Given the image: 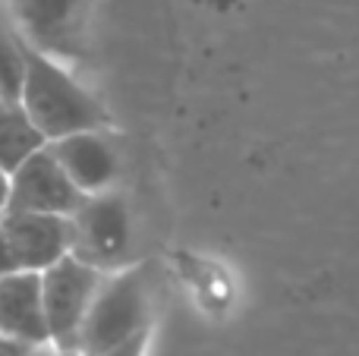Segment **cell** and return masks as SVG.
I'll return each mask as SVG.
<instances>
[{"label": "cell", "mask_w": 359, "mask_h": 356, "mask_svg": "<svg viewBox=\"0 0 359 356\" xmlns=\"http://www.w3.org/2000/svg\"><path fill=\"white\" fill-rule=\"evenodd\" d=\"M19 101L48 142L111 123L104 104L63 67V60L29 48V67Z\"/></svg>", "instance_id": "cell-1"}, {"label": "cell", "mask_w": 359, "mask_h": 356, "mask_svg": "<svg viewBox=\"0 0 359 356\" xmlns=\"http://www.w3.org/2000/svg\"><path fill=\"white\" fill-rule=\"evenodd\" d=\"M57 161L63 164L67 177L79 186L82 196L107 193L120 174V158L114 151L111 139L101 130H82L73 136H63L48 142Z\"/></svg>", "instance_id": "cell-8"}, {"label": "cell", "mask_w": 359, "mask_h": 356, "mask_svg": "<svg viewBox=\"0 0 359 356\" xmlns=\"http://www.w3.org/2000/svg\"><path fill=\"white\" fill-rule=\"evenodd\" d=\"M44 145H48V139L32 123L22 101L0 95V167L13 174L25 158H32Z\"/></svg>", "instance_id": "cell-10"}, {"label": "cell", "mask_w": 359, "mask_h": 356, "mask_svg": "<svg viewBox=\"0 0 359 356\" xmlns=\"http://www.w3.org/2000/svg\"><path fill=\"white\" fill-rule=\"evenodd\" d=\"M10 180H13L10 208H16V212L67 214L69 218L86 199L79 193V186L67 177V170L50 151V145H44L32 158H25L10 174Z\"/></svg>", "instance_id": "cell-6"}, {"label": "cell", "mask_w": 359, "mask_h": 356, "mask_svg": "<svg viewBox=\"0 0 359 356\" xmlns=\"http://www.w3.org/2000/svg\"><path fill=\"white\" fill-rule=\"evenodd\" d=\"M6 243L13 249L19 271H44L73 246V221L67 214H41V212H16L10 208L0 214Z\"/></svg>", "instance_id": "cell-7"}, {"label": "cell", "mask_w": 359, "mask_h": 356, "mask_svg": "<svg viewBox=\"0 0 359 356\" xmlns=\"http://www.w3.org/2000/svg\"><path fill=\"white\" fill-rule=\"evenodd\" d=\"M73 221V252L76 259L95 265L98 271H117L130 265L133 252V231H130V208L123 196L114 189L86 196L82 205L69 214Z\"/></svg>", "instance_id": "cell-3"}, {"label": "cell", "mask_w": 359, "mask_h": 356, "mask_svg": "<svg viewBox=\"0 0 359 356\" xmlns=\"http://www.w3.org/2000/svg\"><path fill=\"white\" fill-rule=\"evenodd\" d=\"M10 193H13V180H10V170L0 167V214L10 212Z\"/></svg>", "instance_id": "cell-15"}, {"label": "cell", "mask_w": 359, "mask_h": 356, "mask_svg": "<svg viewBox=\"0 0 359 356\" xmlns=\"http://www.w3.org/2000/svg\"><path fill=\"white\" fill-rule=\"evenodd\" d=\"M142 331H151L149 271L142 262H130L104 275L82 322L76 350L82 356H98Z\"/></svg>", "instance_id": "cell-2"}, {"label": "cell", "mask_w": 359, "mask_h": 356, "mask_svg": "<svg viewBox=\"0 0 359 356\" xmlns=\"http://www.w3.org/2000/svg\"><path fill=\"white\" fill-rule=\"evenodd\" d=\"M54 356H82V353L79 350H57Z\"/></svg>", "instance_id": "cell-16"}, {"label": "cell", "mask_w": 359, "mask_h": 356, "mask_svg": "<svg viewBox=\"0 0 359 356\" xmlns=\"http://www.w3.org/2000/svg\"><path fill=\"white\" fill-rule=\"evenodd\" d=\"M0 334L32 344H50L41 300V271H13L0 278Z\"/></svg>", "instance_id": "cell-9"}, {"label": "cell", "mask_w": 359, "mask_h": 356, "mask_svg": "<svg viewBox=\"0 0 359 356\" xmlns=\"http://www.w3.org/2000/svg\"><path fill=\"white\" fill-rule=\"evenodd\" d=\"M10 22L25 44L57 60H76L86 50L88 0H6Z\"/></svg>", "instance_id": "cell-5"}, {"label": "cell", "mask_w": 359, "mask_h": 356, "mask_svg": "<svg viewBox=\"0 0 359 356\" xmlns=\"http://www.w3.org/2000/svg\"><path fill=\"white\" fill-rule=\"evenodd\" d=\"M54 344H32L22 338H10V334H0V356H54Z\"/></svg>", "instance_id": "cell-12"}, {"label": "cell", "mask_w": 359, "mask_h": 356, "mask_svg": "<svg viewBox=\"0 0 359 356\" xmlns=\"http://www.w3.org/2000/svg\"><path fill=\"white\" fill-rule=\"evenodd\" d=\"M149 338H151V331H142V334H136V338L123 341V344L111 347V350H104L98 356H145V350H149Z\"/></svg>", "instance_id": "cell-13"}, {"label": "cell", "mask_w": 359, "mask_h": 356, "mask_svg": "<svg viewBox=\"0 0 359 356\" xmlns=\"http://www.w3.org/2000/svg\"><path fill=\"white\" fill-rule=\"evenodd\" d=\"M25 67H29V44L10 22L6 10H0V95L4 98H19Z\"/></svg>", "instance_id": "cell-11"}, {"label": "cell", "mask_w": 359, "mask_h": 356, "mask_svg": "<svg viewBox=\"0 0 359 356\" xmlns=\"http://www.w3.org/2000/svg\"><path fill=\"white\" fill-rule=\"evenodd\" d=\"M16 268V259H13V249L10 243H6V233H4V224H0V278L4 275H13Z\"/></svg>", "instance_id": "cell-14"}, {"label": "cell", "mask_w": 359, "mask_h": 356, "mask_svg": "<svg viewBox=\"0 0 359 356\" xmlns=\"http://www.w3.org/2000/svg\"><path fill=\"white\" fill-rule=\"evenodd\" d=\"M101 281H104V271L76 259L73 252L41 271L44 315H48L50 344L57 350H76L79 347L82 322H86Z\"/></svg>", "instance_id": "cell-4"}]
</instances>
